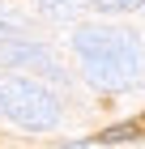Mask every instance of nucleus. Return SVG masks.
Returning a JSON list of instances; mask_svg holds the SVG:
<instances>
[{
  "instance_id": "1",
  "label": "nucleus",
  "mask_w": 145,
  "mask_h": 149,
  "mask_svg": "<svg viewBox=\"0 0 145 149\" xmlns=\"http://www.w3.org/2000/svg\"><path fill=\"white\" fill-rule=\"evenodd\" d=\"M81 56L85 77L98 90H128L141 72V43L128 30H102V26H85L73 38Z\"/></svg>"
},
{
  "instance_id": "2",
  "label": "nucleus",
  "mask_w": 145,
  "mask_h": 149,
  "mask_svg": "<svg viewBox=\"0 0 145 149\" xmlns=\"http://www.w3.org/2000/svg\"><path fill=\"white\" fill-rule=\"evenodd\" d=\"M0 111L9 115L13 124L30 128V132H43V128L60 124L56 94L34 85V81H26V77H0Z\"/></svg>"
},
{
  "instance_id": "3",
  "label": "nucleus",
  "mask_w": 145,
  "mask_h": 149,
  "mask_svg": "<svg viewBox=\"0 0 145 149\" xmlns=\"http://www.w3.org/2000/svg\"><path fill=\"white\" fill-rule=\"evenodd\" d=\"M0 64H30V68L47 72V77H60L56 56L47 47H39V43H4L0 47Z\"/></svg>"
},
{
  "instance_id": "4",
  "label": "nucleus",
  "mask_w": 145,
  "mask_h": 149,
  "mask_svg": "<svg viewBox=\"0 0 145 149\" xmlns=\"http://www.w3.org/2000/svg\"><path fill=\"white\" fill-rule=\"evenodd\" d=\"M77 4H81V0H39V9H43L47 17H73Z\"/></svg>"
},
{
  "instance_id": "5",
  "label": "nucleus",
  "mask_w": 145,
  "mask_h": 149,
  "mask_svg": "<svg viewBox=\"0 0 145 149\" xmlns=\"http://www.w3.org/2000/svg\"><path fill=\"white\" fill-rule=\"evenodd\" d=\"M94 9H107V13H124V9H141L145 0H90Z\"/></svg>"
},
{
  "instance_id": "6",
  "label": "nucleus",
  "mask_w": 145,
  "mask_h": 149,
  "mask_svg": "<svg viewBox=\"0 0 145 149\" xmlns=\"http://www.w3.org/2000/svg\"><path fill=\"white\" fill-rule=\"evenodd\" d=\"M13 30H17L13 22H0V34H13Z\"/></svg>"
}]
</instances>
